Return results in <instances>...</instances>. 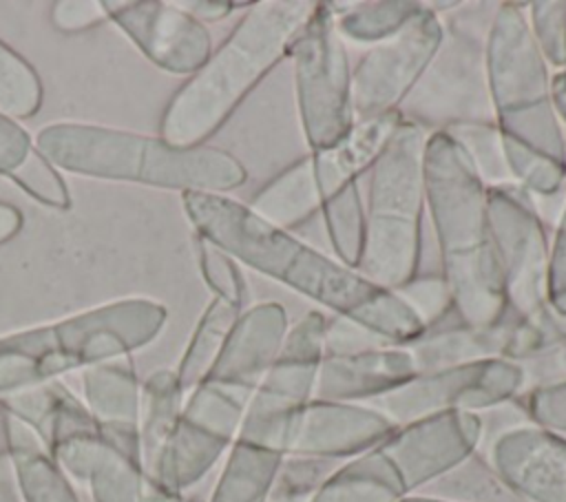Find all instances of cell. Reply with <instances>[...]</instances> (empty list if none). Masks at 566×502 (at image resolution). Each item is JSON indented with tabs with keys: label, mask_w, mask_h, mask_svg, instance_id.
Masks as SVG:
<instances>
[{
	"label": "cell",
	"mask_w": 566,
	"mask_h": 502,
	"mask_svg": "<svg viewBox=\"0 0 566 502\" xmlns=\"http://www.w3.org/2000/svg\"><path fill=\"white\" fill-rule=\"evenodd\" d=\"M442 133H447L462 148V153L467 155L480 179L486 184V188L513 184L502 148V135L495 122L460 124Z\"/></svg>",
	"instance_id": "cell-34"
},
{
	"label": "cell",
	"mask_w": 566,
	"mask_h": 502,
	"mask_svg": "<svg viewBox=\"0 0 566 502\" xmlns=\"http://www.w3.org/2000/svg\"><path fill=\"white\" fill-rule=\"evenodd\" d=\"M551 95H553L557 119L559 124L566 126V71H555L551 75Z\"/></svg>",
	"instance_id": "cell-46"
},
{
	"label": "cell",
	"mask_w": 566,
	"mask_h": 502,
	"mask_svg": "<svg viewBox=\"0 0 566 502\" xmlns=\"http://www.w3.org/2000/svg\"><path fill=\"white\" fill-rule=\"evenodd\" d=\"M526 389L524 369L506 358H486L416 374L398 389L369 402L396 427L413 420L467 411L482 414L515 400Z\"/></svg>",
	"instance_id": "cell-10"
},
{
	"label": "cell",
	"mask_w": 566,
	"mask_h": 502,
	"mask_svg": "<svg viewBox=\"0 0 566 502\" xmlns=\"http://www.w3.org/2000/svg\"><path fill=\"white\" fill-rule=\"evenodd\" d=\"M35 146L57 170L93 179L212 195H226L248 181L243 161L223 148H184L111 126L49 124L38 130Z\"/></svg>",
	"instance_id": "cell-4"
},
{
	"label": "cell",
	"mask_w": 566,
	"mask_h": 502,
	"mask_svg": "<svg viewBox=\"0 0 566 502\" xmlns=\"http://www.w3.org/2000/svg\"><path fill=\"white\" fill-rule=\"evenodd\" d=\"M513 321L515 316H509L500 325L475 327L462 321L458 310L451 305L442 316L427 323L422 334L405 347L411 352L418 374L486 358H502Z\"/></svg>",
	"instance_id": "cell-23"
},
{
	"label": "cell",
	"mask_w": 566,
	"mask_h": 502,
	"mask_svg": "<svg viewBox=\"0 0 566 502\" xmlns=\"http://www.w3.org/2000/svg\"><path fill=\"white\" fill-rule=\"evenodd\" d=\"M336 467L334 460L283 456L265 502H312L318 487Z\"/></svg>",
	"instance_id": "cell-36"
},
{
	"label": "cell",
	"mask_w": 566,
	"mask_h": 502,
	"mask_svg": "<svg viewBox=\"0 0 566 502\" xmlns=\"http://www.w3.org/2000/svg\"><path fill=\"white\" fill-rule=\"evenodd\" d=\"M168 310L153 299H119L73 316L0 336V398L73 369L124 358L150 345Z\"/></svg>",
	"instance_id": "cell-5"
},
{
	"label": "cell",
	"mask_w": 566,
	"mask_h": 502,
	"mask_svg": "<svg viewBox=\"0 0 566 502\" xmlns=\"http://www.w3.org/2000/svg\"><path fill=\"white\" fill-rule=\"evenodd\" d=\"M486 462L517 500L566 502V436L517 422L493 438Z\"/></svg>",
	"instance_id": "cell-18"
},
{
	"label": "cell",
	"mask_w": 566,
	"mask_h": 502,
	"mask_svg": "<svg viewBox=\"0 0 566 502\" xmlns=\"http://www.w3.org/2000/svg\"><path fill=\"white\" fill-rule=\"evenodd\" d=\"M195 254L201 279L214 292V296L237 305L239 310H245L248 285L239 270V263L228 252L199 234H195Z\"/></svg>",
	"instance_id": "cell-37"
},
{
	"label": "cell",
	"mask_w": 566,
	"mask_h": 502,
	"mask_svg": "<svg viewBox=\"0 0 566 502\" xmlns=\"http://www.w3.org/2000/svg\"><path fill=\"white\" fill-rule=\"evenodd\" d=\"M396 429L371 405L312 398L285 418L281 453L334 462L349 460L380 447Z\"/></svg>",
	"instance_id": "cell-16"
},
{
	"label": "cell",
	"mask_w": 566,
	"mask_h": 502,
	"mask_svg": "<svg viewBox=\"0 0 566 502\" xmlns=\"http://www.w3.org/2000/svg\"><path fill=\"white\" fill-rule=\"evenodd\" d=\"M82 396L99 438L139 460L137 422L142 385L130 363L117 358L84 369Z\"/></svg>",
	"instance_id": "cell-22"
},
{
	"label": "cell",
	"mask_w": 566,
	"mask_h": 502,
	"mask_svg": "<svg viewBox=\"0 0 566 502\" xmlns=\"http://www.w3.org/2000/svg\"><path fill=\"white\" fill-rule=\"evenodd\" d=\"M327 316L318 310L301 316L285 334L283 347L245 402L237 440L281 451L285 418L314 398L325 358Z\"/></svg>",
	"instance_id": "cell-13"
},
{
	"label": "cell",
	"mask_w": 566,
	"mask_h": 502,
	"mask_svg": "<svg viewBox=\"0 0 566 502\" xmlns=\"http://www.w3.org/2000/svg\"><path fill=\"white\" fill-rule=\"evenodd\" d=\"M526 22L548 66L566 71V0L528 2Z\"/></svg>",
	"instance_id": "cell-38"
},
{
	"label": "cell",
	"mask_w": 566,
	"mask_h": 502,
	"mask_svg": "<svg viewBox=\"0 0 566 502\" xmlns=\"http://www.w3.org/2000/svg\"><path fill=\"white\" fill-rule=\"evenodd\" d=\"M139 502H184V498H181L179 493L166 491L164 487H159V484L153 482L150 478H144L142 493H139Z\"/></svg>",
	"instance_id": "cell-47"
},
{
	"label": "cell",
	"mask_w": 566,
	"mask_h": 502,
	"mask_svg": "<svg viewBox=\"0 0 566 502\" xmlns=\"http://www.w3.org/2000/svg\"><path fill=\"white\" fill-rule=\"evenodd\" d=\"M42 82L35 69L0 40V113L27 119L42 106Z\"/></svg>",
	"instance_id": "cell-35"
},
{
	"label": "cell",
	"mask_w": 566,
	"mask_h": 502,
	"mask_svg": "<svg viewBox=\"0 0 566 502\" xmlns=\"http://www.w3.org/2000/svg\"><path fill=\"white\" fill-rule=\"evenodd\" d=\"M400 122V111H391L369 119H356L352 130L338 144L321 153H310L314 161L321 203L340 188L360 181V177L371 170Z\"/></svg>",
	"instance_id": "cell-24"
},
{
	"label": "cell",
	"mask_w": 566,
	"mask_h": 502,
	"mask_svg": "<svg viewBox=\"0 0 566 502\" xmlns=\"http://www.w3.org/2000/svg\"><path fill=\"white\" fill-rule=\"evenodd\" d=\"M22 228V215L11 203L0 201V245L13 239Z\"/></svg>",
	"instance_id": "cell-45"
},
{
	"label": "cell",
	"mask_w": 566,
	"mask_h": 502,
	"mask_svg": "<svg viewBox=\"0 0 566 502\" xmlns=\"http://www.w3.org/2000/svg\"><path fill=\"white\" fill-rule=\"evenodd\" d=\"M422 170L440 274L449 285L453 307L469 325H500L513 314L491 239L489 188L447 133L427 135Z\"/></svg>",
	"instance_id": "cell-2"
},
{
	"label": "cell",
	"mask_w": 566,
	"mask_h": 502,
	"mask_svg": "<svg viewBox=\"0 0 566 502\" xmlns=\"http://www.w3.org/2000/svg\"><path fill=\"white\" fill-rule=\"evenodd\" d=\"M248 398L245 391L214 383L192 389L146 478L179 495L197 484L237 440Z\"/></svg>",
	"instance_id": "cell-11"
},
{
	"label": "cell",
	"mask_w": 566,
	"mask_h": 502,
	"mask_svg": "<svg viewBox=\"0 0 566 502\" xmlns=\"http://www.w3.org/2000/svg\"><path fill=\"white\" fill-rule=\"evenodd\" d=\"M2 427L20 502H82L71 478L29 425L2 411Z\"/></svg>",
	"instance_id": "cell-26"
},
{
	"label": "cell",
	"mask_w": 566,
	"mask_h": 502,
	"mask_svg": "<svg viewBox=\"0 0 566 502\" xmlns=\"http://www.w3.org/2000/svg\"><path fill=\"white\" fill-rule=\"evenodd\" d=\"M108 20L97 0H62L51 7V22L60 31H84Z\"/></svg>",
	"instance_id": "cell-43"
},
{
	"label": "cell",
	"mask_w": 566,
	"mask_h": 502,
	"mask_svg": "<svg viewBox=\"0 0 566 502\" xmlns=\"http://www.w3.org/2000/svg\"><path fill=\"white\" fill-rule=\"evenodd\" d=\"M497 2H460L440 15L442 42L400 106V117L424 133L495 122L486 77V35Z\"/></svg>",
	"instance_id": "cell-8"
},
{
	"label": "cell",
	"mask_w": 566,
	"mask_h": 502,
	"mask_svg": "<svg viewBox=\"0 0 566 502\" xmlns=\"http://www.w3.org/2000/svg\"><path fill=\"white\" fill-rule=\"evenodd\" d=\"M526 4L497 2L486 35V77L495 126L509 144L566 164V137L551 95V71L539 53Z\"/></svg>",
	"instance_id": "cell-7"
},
{
	"label": "cell",
	"mask_w": 566,
	"mask_h": 502,
	"mask_svg": "<svg viewBox=\"0 0 566 502\" xmlns=\"http://www.w3.org/2000/svg\"><path fill=\"white\" fill-rule=\"evenodd\" d=\"M482 440V414L447 411L398 427L378 449L391 462L409 495L471 460Z\"/></svg>",
	"instance_id": "cell-15"
},
{
	"label": "cell",
	"mask_w": 566,
	"mask_h": 502,
	"mask_svg": "<svg viewBox=\"0 0 566 502\" xmlns=\"http://www.w3.org/2000/svg\"><path fill=\"white\" fill-rule=\"evenodd\" d=\"M60 469L82 484L91 502H139L144 471L139 460L119 451L99 433H82L51 449Z\"/></svg>",
	"instance_id": "cell-21"
},
{
	"label": "cell",
	"mask_w": 566,
	"mask_h": 502,
	"mask_svg": "<svg viewBox=\"0 0 566 502\" xmlns=\"http://www.w3.org/2000/svg\"><path fill=\"white\" fill-rule=\"evenodd\" d=\"M336 29L343 40L374 46L405 29L420 11L422 2L413 0H367L332 2Z\"/></svg>",
	"instance_id": "cell-32"
},
{
	"label": "cell",
	"mask_w": 566,
	"mask_h": 502,
	"mask_svg": "<svg viewBox=\"0 0 566 502\" xmlns=\"http://www.w3.org/2000/svg\"><path fill=\"white\" fill-rule=\"evenodd\" d=\"M113 20L135 46L159 69L175 75H195L212 53V38L199 20L177 2L106 0Z\"/></svg>",
	"instance_id": "cell-17"
},
{
	"label": "cell",
	"mask_w": 566,
	"mask_h": 502,
	"mask_svg": "<svg viewBox=\"0 0 566 502\" xmlns=\"http://www.w3.org/2000/svg\"><path fill=\"white\" fill-rule=\"evenodd\" d=\"M0 502H18V498L11 493V489L0 478Z\"/></svg>",
	"instance_id": "cell-49"
},
{
	"label": "cell",
	"mask_w": 566,
	"mask_h": 502,
	"mask_svg": "<svg viewBox=\"0 0 566 502\" xmlns=\"http://www.w3.org/2000/svg\"><path fill=\"white\" fill-rule=\"evenodd\" d=\"M522 411L533 425L566 436V380L526 389Z\"/></svg>",
	"instance_id": "cell-40"
},
{
	"label": "cell",
	"mask_w": 566,
	"mask_h": 502,
	"mask_svg": "<svg viewBox=\"0 0 566 502\" xmlns=\"http://www.w3.org/2000/svg\"><path fill=\"white\" fill-rule=\"evenodd\" d=\"M184 11H188L195 20L203 22H217L234 13L237 9H248L252 2H228V0H186L177 2Z\"/></svg>",
	"instance_id": "cell-44"
},
{
	"label": "cell",
	"mask_w": 566,
	"mask_h": 502,
	"mask_svg": "<svg viewBox=\"0 0 566 502\" xmlns=\"http://www.w3.org/2000/svg\"><path fill=\"white\" fill-rule=\"evenodd\" d=\"M396 292L418 314L422 325L436 321L438 316H442L453 305L449 285H447L444 276L440 274V270L436 274L433 272H427V274L418 272L409 283H405Z\"/></svg>",
	"instance_id": "cell-39"
},
{
	"label": "cell",
	"mask_w": 566,
	"mask_h": 502,
	"mask_svg": "<svg viewBox=\"0 0 566 502\" xmlns=\"http://www.w3.org/2000/svg\"><path fill=\"white\" fill-rule=\"evenodd\" d=\"M281 462V451L234 440L210 502H265Z\"/></svg>",
	"instance_id": "cell-30"
},
{
	"label": "cell",
	"mask_w": 566,
	"mask_h": 502,
	"mask_svg": "<svg viewBox=\"0 0 566 502\" xmlns=\"http://www.w3.org/2000/svg\"><path fill=\"white\" fill-rule=\"evenodd\" d=\"M398 502H453V500L429 495V493H409V495H402Z\"/></svg>",
	"instance_id": "cell-48"
},
{
	"label": "cell",
	"mask_w": 566,
	"mask_h": 502,
	"mask_svg": "<svg viewBox=\"0 0 566 502\" xmlns=\"http://www.w3.org/2000/svg\"><path fill=\"white\" fill-rule=\"evenodd\" d=\"M248 206L261 219L287 232L316 219L321 215V192L312 155L307 153L276 172L252 195Z\"/></svg>",
	"instance_id": "cell-27"
},
{
	"label": "cell",
	"mask_w": 566,
	"mask_h": 502,
	"mask_svg": "<svg viewBox=\"0 0 566 502\" xmlns=\"http://www.w3.org/2000/svg\"><path fill=\"white\" fill-rule=\"evenodd\" d=\"M184 391L175 369H157L142 385L139 398V462L144 475H150L155 462L172 433L184 409Z\"/></svg>",
	"instance_id": "cell-29"
},
{
	"label": "cell",
	"mask_w": 566,
	"mask_h": 502,
	"mask_svg": "<svg viewBox=\"0 0 566 502\" xmlns=\"http://www.w3.org/2000/svg\"><path fill=\"white\" fill-rule=\"evenodd\" d=\"M546 303L557 316L566 318V195L557 212L553 239L548 243Z\"/></svg>",
	"instance_id": "cell-42"
},
{
	"label": "cell",
	"mask_w": 566,
	"mask_h": 502,
	"mask_svg": "<svg viewBox=\"0 0 566 502\" xmlns=\"http://www.w3.org/2000/svg\"><path fill=\"white\" fill-rule=\"evenodd\" d=\"M491 239L504 281L509 312L528 318L546 303L548 234L533 195L517 184L491 186L486 192Z\"/></svg>",
	"instance_id": "cell-12"
},
{
	"label": "cell",
	"mask_w": 566,
	"mask_h": 502,
	"mask_svg": "<svg viewBox=\"0 0 566 502\" xmlns=\"http://www.w3.org/2000/svg\"><path fill=\"white\" fill-rule=\"evenodd\" d=\"M321 219L334 259L352 270H358L365 252V199L360 195V181L349 184L323 199Z\"/></svg>",
	"instance_id": "cell-33"
},
{
	"label": "cell",
	"mask_w": 566,
	"mask_h": 502,
	"mask_svg": "<svg viewBox=\"0 0 566 502\" xmlns=\"http://www.w3.org/2000/svg\"><path fill=\"white\" fill-rule=\"evenodd\" d=\"M181 206L195 234L208 239L285 287L312 299L389 345H409L424 325L394 290L380 287L298 239L261 219L248 203L228 195L181 192Z\"/></svg>",
	"instance_id": "cell-1"
},
{
	"label": "cell",
	"mask_w": 566,
	"mask_h": 502,
	"mask_svg": "<svg viewBox=\"0 0 566 502\" xmlns=\"http://www.w3.org/2000/svg\"><path fill=\"white\" fill-rule=\"evenodd\" d=\"M442 42V20L422 2V11L396 35L360 55L352 69L356 119L400 111Z\"/></svg>",
	"instance_id": "cell-14"
},
{
	"label": "cell",
	"mask_w": 566,
	"mask_h": 502,
	"mask_svg": "<svg viewBox=\"0 0 566 502\" xmlns=\"http://www.w3.org/2000/svg\"><path fill=\"white\" fill-rule=\"evenodd\" d=\"M314 4L310 0L252 2L208 62L170 97L161 113L159 137L172 146H203L290 55Z\"/></svg>",
	"instance_id": "cell-3"
},
{
	"label": "cell",
	"mask_w": 566,
	"mask_h": 502,
	"mask_svg": "<svg viewBox=\"0 0 566 502\" xmlns=\"http://www.w3.org/2000/svg\"><path fill=\"white\" fill-rule=\"evenodd\" d=\"M298 122L310 153L338 144L356 124L352 62L334 20L332 2H316L292 42Z\"/></svg>",
	"instance_id": "cell-9"
},
{
	"label": "cell",
	"mask_w": 566,
	"mask_h": 502,
	"mask_svg": "<svg viewBox=\"0 0 566 502\" xmlns=\"http://www.w3.org/2000/svg\"><path fill=\"white\" fill-rule=\"evenodd\" d=\"M38 155L40 150L33 146L31 135L18 124V119L0 113V175L15 184Z\"/></svg>",
	"instance_id": "cell-41"
},
{
	"label": "cell",
	"mask_w": 566,
	"mask_h": 502,
	"mask_svg": "<svg viewBox=\"0 0 566 502\" xmlns=\"http://www.w3.org/2000/svg\"><path fill=\"white\" fill-rule=\"evenodd\" d=\"M239 314L241 310L237 305L217 296L206 305L203 314L199 316L192 330V336L186 345L179 367L175 369L184 396H188L208 378Z\"/></svg>",
	"instance_id": "cell-31"
},
{
	"label": "cell",
	"mask_w": 566,
	"mask_h": 502,
	"mask_svg": "<svg viewBox=\"0 0 566 502\" xmlns=\"http://www.w3.org/2000/svg\"><path fill=\"white\" fill-rule=\"evenodd\" d=\"M287 330V312L276 301H263L241 310L203 383L252 394L276 360Z\"/></svg>",
	"instance_id": "cell-19"
},
{
	"label": "cell",
	"mask_w": 566,
	"mask_h": 502,
	"mask_svg": "<svg viewBox=\"0 0 566 502\" xmlns=\"http://www.w3.org/2000/svg\"><path fill=\"white\" fill-rule=\"evenodd\" d=\"M427 135L402 119L367 172L365 252L358 272L394 292L420 272L427 212L422 170Z\"/></svg>",
	"instance_id": "cell-6"
},
{
	"label": "cell",
	"mask_w": 566,
	"mask_h": 502,
	"mask_svg": "<svg viewBox=\"0 0 566 502\" xmlns=\"http://www.w3.org/2000/svg\"><path fill=\"white\" fill-rule=\"evenodd\" d=\"M0 407L4 414H11L29 425L42 438L49 451L73 436L97 431L86 405L57 380L2 396Z\"/></svg>",
	"instance_id": "cell-25"
},
{
	"label": "cell",
	"mask_w": 566,
	"mask_h": 502,
	"mask_svg": "<svg viewBox=\"0 0 566 502\" xmlns=\"http://www.w3.org/2000/svg\"><path fill=\"white\" fill-rule=\"evenodd\" d=\"M407 495L396 469L376 447L338 464L312 502H398Z\"/></svg>",
	"instance_id": "cell-28"
},
{
	"label": "cell",
	"mask_w": 566,
	"mask_h": 502,
	"mask_svg": "<svg viewBox=\"0 0 566 502\" xmlns=\"http://www.w3.org/2000/svg\"><path fill=\"white\" fill-rule=\"evenodd\" d=\"M416 374V360L405 345L327 354L318 367L314 398L369 405L398 389Z\"/></svg>",
	"instance_id": "cell-20"
}]
</instances>
